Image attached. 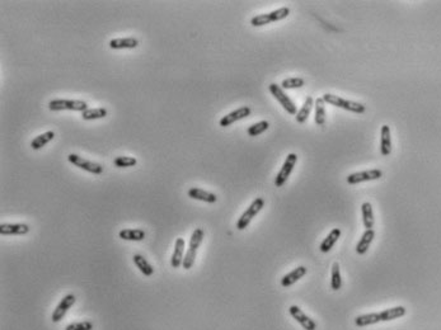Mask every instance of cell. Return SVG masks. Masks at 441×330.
<instances>
[{"label":"cell","mask_w":441,"mask_h":330,"mask_svg":"<svg viewBox=\"0 0 441 330\" xmlns=\"http://www.w3.org/2000/svg\"><path fill=\"white\" fill-rule=\"evenodd\" d=\"M139 46V41L135 37H124V38H113L110 41V47L112 50H124V48H136Z\"/></svg>","instance_id":"cell-18"},{"label":"cell","mask_w":441,"mask_h":330,"mask_svg":"<svg viewBox=\"0 0 441 330\" xmlns=\"http://www.w3.org/2000/svg\"><path fill=\"white\" fill-rule=\"evenodd\" d=\"M49 108L51 110H75V112H82L88 110V103L84 100H68V99H55L49 103Z\"/></svg>","instance_id":"cell-6"},{"label":"cell","mask_w":441,"mask_h":330,"mask_svg":"<svg viewBox=\"0 0 441 330\" xmlns=\"http://www.w3.org/2000/svg\"><path fill=\"white\" fill-rule=\"evenodd\" d=\"M75 302H77V297H75L74 294H67V296H64L63 298H61L60 302H59V305L56 306L55 310H54L53 316H51L53 322H61V320L64 319V316L67 315L68 310H69V308H72Z\"/></svg>","instance_id":"cell-10"},{"label":"cell","mask_w":441,"mask_h":330,"mask_svg":"<svg viewBox=\"0 0 441 330\" xmlns=\"http://www.w3.org/2000/svg\"><path fill=\"white\" fill-rule=\"evenodd\" d=\"M383 176V172L380 169H370V170L365 172H357V173H352L347 176V183L348 184H358V183H362V182H370V180H376V179H380Z\"/></svg>","instance_id":"cell-9"},{"label":"cell","mask_w":441,"mask_h":330,"mask_svg":"<svg viewBox=\"0 0 441 330\" xmlns=\"http://www.w3.org/2000/svg\"><path fill=\"white\" fill-rule=\"evenodd\" d=\"M339 236H341V230H339V228H333V230L325 236V239L320 242L319 250L322 252V253H328L332 248L334 246V244H336L337 240L339 239Z\"/></svg>","instance_id":"cell-22"},{"label":"cell","mask_w":441,"mask_h":330,"mask_svg":"<svg viewBox=\"0 0 441 330\" xmlns=\"http://www.w3.org/2000/svg\"><path fill=\"white\" fill-rule=\"evenodd\" d=\"M322 98L325 103H328V104L333 106V107L342 108V110H350V112L357 113V114H361V113H364L365 110H366L365 106L361 104V103L352 102V100H346V99H343L342 96H334V94L331 93H325Z\"/></svg>","instance_id":"cell-2"},{"label":"cell","mask_w":441,"mask_h":330,"mask_svg":"<svg viewBox=\"0 0 441 330\" xmlns=\"http://www.w3.org/2000/svg\"><path fill=\"white\" fill-rule=\"evenodd\" d=\"M54 138H55V132L54 131H47L45 132V134H41V135H39L37 138H35L34 140H32V142H31V148H34V150H40V148H44V146L47 145L50 141H53Z\"/></svg>","instance_id":"cell-27"},{"label":"cell","mask_w":441,"mask_h":330,"mask_svg":"<svg viewBox=\"0 0 441 330\" xmlns=\"http://www.w3.org/2000/svg\"><path fill=\"white\" fill-rule=\"evenodd\" d=\"M93 329V322H72L65 328V330H92Z\"/></svg>","instance_id":"cell-34"},{"label":"cell","mask_w":441,"mask_h":330,"mask_svg":"<svg viewBox=\"0 0 441 330\" xmlns=\"http://www.w3.org/2000/svg\"><path fill=\"white\" fill-rule=\"evenodd\" d=\"M361 214H362V224L365 228L370 230L374 228V212H372V206L370 202H365L361 204Z\"/></svg>","instance_id":"cell-25"},{"label":"cell","mask_w":441,"mask_h":330,"mask_svg":"<svg viewBox=\"0 0 441 330\" xmlns=\"http://www.w3.org/2000/svg\"><path fill=\"white\" fill-rule=\"evenodd\" d=\"M332 276H331V287L333 291H338L342 287V277L341 272H339V264L333 263L332 264Z\"/></svg>","instance_id":"cell-30"},{"label":"cell","mask_w":441,"mask_h":330,"mask_svg":"<svg viewBox=\"0 0 441 330\" xmlns=\"http://www.w3.org/2000/svg\"><path fill=\"white\" fill-rule=\"evenodd\" d=\"M133 260L134 263H135L136 267H138V270H140L144 276L150 277V276L154 274V268L152 267V264L146 260L143 256H140V254H135V256H133Z\"/></svg>","instance_id":"cell-24"},{"label":"cell","mask_w":441,"mask_h":330,"mask_svg":"<svg viewBox=\"0 0 441 330\" xmlns=\"http://www.w3.org/2000/svg\"><path fill=\"white\" fill-rule=\"evenodd\" d=\"M380 152L383 156H388L391 152L390 127L388 124H383L380 128Z\"/></svg>","instance_id":"cell-16"},{"label":"cell","mask_w":441,"mask_h":330,"mask_svg":"<svg viewBox=\"0 0 441 330\" xmlns=\"http://www.w3.org/2000/svg\"><path fill=\"white\" fill-rule=\"evenodd\" d=\"M407 310L403 306H395V308H386V310L380 311V319L381 322H391V320L399 319V318L404 316Z\"/></svg>","instance_id":"cell-21"},{"label":"cell","mask_w":441,"mask_h":330,"mask_svg":"<svg viewBox=\"0 0 441 330\" xmlns=\"http://www.w3.org/2000/svg\"><path fill=\"white\" fill-rule=\"evenodd\" d=\"M68 160H69L73 165H75V166H78V168L80 169H83V170L88 172V173L97 174V176L103 173L102 165L97 164V162H89V160L84 159V158L79 156V155L77 154H70L69 156H68Z\"/></svg>","instance_id":"cell-8"},{"label":"cell","mask_w":441,"mask_h":330,"mask_svg":"<svg viewBox=\"0 0 441 330\" xmlns=\"http://www.w3.org/2000/svg\"><path fill=\"white\" fill-rule=\"evenodd\" d=\"M378 322H381L380 314L379 312L358 315V316L355 319V325L358 328L367 326V325H372V324H378Z\"/></svg>","instance_id":"cell-23"},{"label":"cell","mask_w":441,"mask_h":330,"mask_svg":"<svg viewBox=\"0 0 441 330\" xmlns=\"http://www.w3.org/2000/svg\"><path fill=\"white\" fill-rule=\"evenodd\" d=\"M305 82L301 78H286L281 82V88L282 89H299L303 88Z\"/></svg>","instance_id":"cell-31"},{"label":"cell","mask_w":441,"mask_h":330,"mask_svg":"<svg viewBox=\"0 0 441 330\" xmlns=\"http://www.w3.org/2000/svg\"><path fill=\"white\" fill-rule=\"evenodd\" d=\"M265 206V200L262 197L256 198L251 204H249L248 208L243 212V214L239 218L237 222V228L238 230H244L247 228V226L251 224V221L253 220V218L256 214H258V212L263 208Z\"/></svg>","instance_id":"cell-4"},{"label":"cell","mask_w":441,"mask_h":330,"mask_svg":"<svg viewBox=\"0 0 441 330\" xmlns=\"http://www.w3.org/2000/svg\"><path fill=\"white\" fill-rule=\"evenodd\" d=\"M289 312H290V315L294 318V320H296V322H298L299 324H300L305 330H315L317 329V324H315L314 320L310 319V318H309L308 315H306V314L300 308H299V306H296V305L290 306Z\"/></svg>","instance_id":"cell-11"},{"label":"cell","mask_w":441,"mask_h":330,"mask_svg":"<svg viewBox=\"0 0 441 330\" xmlns=\"http://www.w3.org/2000/svg\"><path fill=\"white\" fill-rule=\"evenodd\" d=\"M296 162H298V155L294 154V152H290V154L286 156L285 162L282 164L280 172L277 173V176H276V178H275L276 187L280 188V187H282L285 183H286V180L289 179L290 174L292 173V170H294V168H295Z\"/></svg>","instance_id":"cell-7"},{"label":"cell","mask_w":441,"mask_h":330,"mask_svg":"<svg viewBox=\"0 0 441 330\" xmlns=\"http://www.w3.org/2000/svg\"><path fill=\"white\" fill-rule=\"evenodd\" d=\"M374 238H375L374 228H370V230L365 231L364 234H362L361 239L358 240L357 245H356V253L360 254V256H362V254L366 253L367 249H369V246H370V244H371L372 240H374Z\"/></svg>","instance_id":"cell-20"},{"label":"cell","mask_w":441,"mask_h":330,"mask_svg":"<svg viewBox=\"0 0 441 330\" xmlns=\"http://www.w3.org/2000/svg\"><path fill=\"white\" fill-rule=\"evenodd\" d=\"M313 104H314V100H313L312 96H306L303 107H301L300 110H298V113H296V121H298L299 124H304V122H306L308 117L310 116V113H312Z\"/></svg>","instance_id":"cell-26"},{"label":"cell","mask_w":441,"mask_h":330,"mask_svg":"<svg viewBox=\"0 0 441 330\" xmlns=\"http://www.w3.org/2000/svg\"><path fill=\"white\" fill-rule=\"evenodd\" d=\"M251 112H252L251 108L247 107V106H243V107L238 108V110H233V112H230V113H228V114L224 116L219 124H220L221 127H229L230 124H235V122H238V121H240V120L248 117V116L251 114Z\"/></svg>","instance_id":"cell-12"},{"label":"cell","mask_w":441,"mask_h":330,"mask_svg":"<svg viewBox=\"0 0 441 330\" xmlns=\"http://www.w3.org/2000/svg\"><path fill=\"white\" fill-rule=\"evenodd\" d=\"M108 114L107 110L103 107L100 108H88L87 110H84L82 113V118L84 121H92V120H101V118H105L106 116Z\"/></svg>","instance_id":"cell-28"},{"label":"cell","mask_w":441,"mask_h":330,"mask_svg":"<svg viewBox=\"0 0 441 330\" xmlns=\"http://www.w3.org/2000/svg\"><path fill=\"white\" fill-rule=\"evenodd\" d=\"M185 249H186V242L183 238H178L176 239V244H174V250L172 254L171 258V264L173 268H179L182 266L183 259H185Z\"/></svg>","instance_id":"cell-13"},{"label":"cell","mask_w":441,"mask_h":330,"mask_svg":"<svg viewBox=\"0 0 441 330\" xmlns=\"http://www.w3.org/2000/svg\"><path fill=\"white\" fill-rule=\"evenodd\" d=\"M204 236H205V232L202 228H197L193 230L192 235H191L190 242H188L187 253H186L185 259H183V263H182V267L185 268V270H191L193 264H195L197 250H199V248L201 246Z\"/></svg>","instance_id":"cell-1"},{"label":"cell","mask_w":441,"mask_h":330,"mask_svg":"<svg viewBox=\"0 0 441 330\" xmlns=\"http://www.w3.org/2000/svg\"><path fill=\"white\" fill-rule=\"evenodd\" d=\"M30 231L27 224H2L0 225V234L7 235H26Z\"/></svg>","instance_id":"cell-14"},{"label":"cell","mask_w":441,"mask_h":330,"mask_svg":"<svg viewBox=\"0 0 441 330\" xmlns=\"http://www.w3.org/2000/svg\"><path fill=\"white\" fill-rule=\"evenodd\" d=\"M289 14H290V9L287 8V6H282V8L276 9V10L270 12V13L259 14V16H253L251 20V24L253 26V27H262V26L285 20Z\"/></svg>","instance_id":"cell-3"},{"label":"cell","mask_w":441,"mask_h":330,"mask_svg":"<svg viewBox=\"0 0 441 330\" xmlns=\"http://www.w3.org/2000/svg\"><path fill=\"white\" fill-rule=\"evenodd\" d=\"M325 102L323 100V98H317L315 100V117H314V121L318 126H323L325 122V107H324Z\"/></svg>","instance_id":"cell-29"},{"label":"cell","mask_w":441,"mask_h":330,"mask_svg":"<svg viewBox=\"0 0 441 330\" xmlns=\"http://www.w3.org/2000/svg\"><path fill=\"white\" fill-rule=\"evenodd\" d=\"M268 127H270V124L268 121H261V122H257V124H252V126L248 127L247 132H248L249 136H258L261 134H263L265 131H267Z\"/></svg>","instance_id":"cell-32"},{"label":"cell","mask_w":441,"mask_h":330,"mask_svg":"<svg viewBox=\"0 0 441 330\" xmlns=\"http://www.w3.org/2000/svg\"><path fill=\"white\" fill-rule=\"evenodd\" d=\"M268 90H270V93L275 96L276 100L284 107V110H286L289 114H296V113H298V108H296L295 103L292 102L291 98L285 93L284 89H282L281 86L275 84V82H272V84L268 86Z\"/></svg>","instance_id":"cell-5"},{"label":"cell","mask_w":441,"mask_h":330,"mask_svg":"<svg viewBox=\"0 0 441 330\" xmlns=\"http://www.w3.org/2000/svg\"><path fill=\"white\" fill-rule=\"evenodd\" d=\"M306 274V268L303 267V266H299L296 267L295 270H291L290 273L285 274L281 280V286L282 287H290L291 284H296L299 280L304 277Z\"/></svg>","instance_id":"cell-17"},{"label":"cell","mask_w":441,"mask_h":330,"mask_svg":"<svg viewBox=\"0 0 441 330\" xmlns=\"http://www.w3.org/2000/svg\"><path fill=\"white\" fill-rule=\"evenodd\" d=\"M145 231L141 228H124L119 232L120 239L127 242H141L145 239Z\"/></svg>","instance_id":"cell-19"},{"label":"cell","mask_w":441,"mask_h":330,"mask_svg":"<svg viewBox=\"0 0 441 330\" xmlns=\"http://www.w3.org/2000/svg\"><path fill=\"white\" fill-rule=\"evenodd\" d=\"M188 197L192 198V200H197V201L206 202V204H215V202L218 201L216 194L196 187L191 188V190H188Z\"/></svg>","instance_id":"cell-15"},{"label":"cell","mask_w":441,"mask_h":330,"mask_svg":"<svg viewBox=\"0 0 441 330\" xmlns=\"http://www.w3.org/2000/svg\"><path fill=\"white\" fill-rule=\"evenodd\" d=\"M113 164L116 165L117 168H130L138 164V160L133 156H117L113 160Z\"/></svg>","instance_id":"cell-33"}]
</instances>
